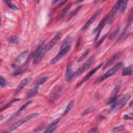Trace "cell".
<instances>
[{
	"label": "cell",
	"instance_id": "f546056e",
	"mask_svg": "<svg viewBox=\"0 0 133 133\" xmlns=\"http://www.w3.org/2000/svg\"><path fill=\"white\" fill-rule=\"evenodd\" d=\"M95 110V107H88L87 108V109H86L81 114V115L82 116H85V115L88 114V113H90L92 112H93Z\"/></svg>",
	"mask_w": 133,
	"mask_h": 133
},
{
	"label": "cell",
	"instance_id": "d4e9b609",
	"mask_svg": "<svg viewBox=\"0 0 133 133\" xmlns=\"http://www.w3.org/2000/svg\"><path fill=\"white\" fill-rule=\"evenodd\" d=\"M132 65H129L125 68L123 72H122V75L123 76H128V75H130L132 74Z\"/></svg>",
	"mask_w": 133,
	"mask_h": 133
},
{
	"label": "cell",
	"instance_id": "7a4b0ae2",
	"mask_svg": "<svg viewBox=\"0 0 133 133\" xmlns=\"http://www.w3.org/2000/svg\"><path fill=\"white\" fill-rule=\"evenodd\" d=\"M45 41L42 40L38 44L34 52L33 55V64H36L38 63L43 58L45 53L46 52L45 50L44 45Z\"/></svg>",
	"mask_w": 133,
	"mask_h": 133
},
{
	"label": "cell",
	"instance_id": "ba28073f",
	"mask_svg": "<svg viewBox=\"0 0 133 133\" xmlns=\"http://www.w3.org/2000/svg\"><path fill=\"white\" fill-rule=\"evenodd\" d=\"M61 35L60 33H57L55 36L50 40V41L46 45H45V50L46 52L50 50L60 40Z\"/></svg>",
	"mask_w": 133,
	"mask_h": 133
},
{
	"label": "cell",
	"instance_id": "7402d4cb",
	"mask_svg": "<svg viewBox=\"0 0 133 133\" xmlns=\"http://www.w3.org/2000/svg\"><path fill=\"white\" fill-rule=\"evenodd\" d=\"M128 1H121L120 5L119 6L118 8V11L121 14L124 13L127 8V4H128Z\"/></svg>",
	"mask_w": 133,
	"mask_h": 133
},
{
	"label": "cell",
	"instance_id": "4fadbf2b",
	"mask_svg": "<svg viewBox=\"0 0 133 133\" xmlns=\"http://www.w3.org/2000/svg\"><path fill=\"white\" fill-rule=\"evenodd\" d=\"M103 65V62H101L97 66H96L95 68H94V69L91 70V71H90L83 78V79L82 80V81L79 83V86L81 85L82 84H83L84 82H85L86 81H87V80H88L100 68H101L102 66Z\"/></svg>",
	"mask_w": 133,
	"mask_h": 133
},
{
	"label": "cell",
	"instance_id": "2e32d148",
	"mask_svg": "<svg viewBox=\"0 0 133 133\" xmlns=\"http://www.w3.org/2000/svg\"><path fill=\"white\" fill-rule=\"evenodd\" d=\"M73 76V73L72 71V63L70 62L68 63L66 71L65 73V80L66 82L70 81L71 79H72Z\"/></svg>",
	"mask_w": 133,
	"mask_h": 133
},
{
	"label": "cell",
	"instance_id": "8d00e7d4",
	"mask_svg": "<svg viewBox=\"0 0 133 133\" xmlns=\"http://www.w3.org/2000/svg\"><path fill=\"white\" fill-rule=\"evenodd\" d=\"M81 39H82V37L80 36L78 39H77V43H76V47H78L79 46V45H80V43H81Z\"/></svg>",
	"mask_w": 133,
	"mask_h": 133
},
{
	"label": "cell",
	"instance_id": "ab89813d",
	"mask_svg": "<svg viewBox=\"0 0 133 133\" xmlns=\"http://www.w3.org/2000/svg\"><path fill=\"white\" fill-rule=\"evenodd\" d=\"M132 105H133V103L132 101H131L129 104V107L131 108V109H132Z\"/></svg>",
	"mask_w": 133,
	"mask_h": 133
},
{
	"label": "cell",
	"instance_id": "484cf974",
	"mask_svg": "<svg viewBox=\"0 0 133 133\" xmlns=\"http://www.w3.org/2000/svg\"><path fill=\"white\" fill-rule=\"evenodd\" d=\"M5 3H6V4L8 6V7L9 8H10V9L15 10V11L19 10V8L18 7H17L14 4H13L11 1H5Z\"/></svg>",
	"mask_w": 133,
	"mask_h": 133
},
{
	"label": "cell",
	"instance_id": "f35d334b",
	"mask_svg": "<svg viewBox=\"0 0 133 133\" xmlns=\"http://www.w3.org/2000/svg\"><path fill=\"white\" fill-rule=\"evenodd\" d=\"M44 127V125L43 124H42V125H41L38 128H37V129H36V130H35V131H39V130H42V129H43Z\"/></svg>",
	"mask_w": 133,
	"mask_h": 133
},
{
	"label": "cell",
	"instance_id": "ac0fdd59",
	"mask_svg": "<svg viewBox=\"0 0 133 133\" xmlns=\"http://www.w3.org/2000/svg\"><path fill=\"white\" fill-rule=\"evenodd\" d=\"M60 121V118H57L55 120H54L52 122H51L48 126H47V128L45 129V130L44 131V132H46V133H50L53 132L55 129H56L57 127V125L58 123V122Z\"/></svg>",
	"mask_w": 133,
	"mask_h": 133
},
{
	"label": "cell",
	"instance_id": "30bf717a",
	"mask_svg": "<svg viewBox=\"0 0 133 133\" xmlns=\"http://www.w3.org/2000/svg\"><path fill=\"white\" fill-rule=\"evenodd\" d=\"M119 88H120V86L119 84H117L114 88L113 89L111 96L110 97V98L109 99V100H108L107 104H109V105H112L113 104H114L117 99L118 98V92L119 90Z\"/></svg>",
	"mask_w": 133,
	"mask_h": 133
},
{
	"label": "cell",
	"instance_id": "9c48e42d",
	"mask_svg": "<svg viewBox=\"0 0 133 133\" xmlns=\"http://www.w3.org/2000/svg\"><path fill=\"white\" fill-rule=\"evenodd\" d=\"M62 91V87L61 86L59 85V86H55L53 88L50 94V97L49 99L50 101L51 102H54L57 100L61 96Z\"/></svg>",
	"mask_w": 133,
	"mask_h": 133
},
{
	"label": "cell",
	"instance_id": "d6a6232c",
	"mask_svg": "<svg viewBox=\"0 0 133 133\" xmlns=\"http://www.w3.org/2000/svg\"><path fill=\"white\" fill-rule=\"evenodd\" d=\"M0 86L2 88H5L7 86V82L2 75L0 76Z\"/></svg>",
	"mask_w": 133,
	"mask_h": 133
},
{
	"label": "cell",
	"instance_id": "4316f807",
	"mask_svg": "<svg viewBox=\"0 0 133 133\" xmlns=\"http://www.w3.org/2000/svg\"><path fill=\"white\" fill-rule=\"evenodd\" d=\"M8 41L10 43L18 44L20 42V38L17 36H12L9 37Z\"/></svg>",
	"mask_w": 133,
	"mask_h": 133
},
{
	"label": "cell",
	"instance_id": "7c38bea8",
	"mask_svg": "<svg viewBox=\"0 0 133 133\" xmlns=\"http://www.w3.org/2000/svg\"><path fill=\"white\" fill-rule=\"evenodd\" d=\"M102 12V9H99L96 11V12L90 18V19L86 22V23L83 25L82 28V31H85L87 30L91 24H92L94 21L97 18V17L101 14Z\"/></svg>",
	"mask_w": 133,
	"mask_h": 133
},
{
	"label": "cell",
	"instance_id": "d6986e66",
	"mask_svg": "<svg viewBox=\"0 0 133 133\" xmlns=\"http://www.w3.org/2000/svg\"><path fill=\"white\" fill-rule=\"evenodd\" d=\"M39 89V86L35 85L32 88H31L26 94L25 98L26 99H29L31 98L34 96L38 92Z\"/></svg>",
	"mask_w": 133,
	"mask_h": 133
},
{
	"label": "cell",
	"instance_id": "74e56055",
	"mask_svg": "<svg viewBox=\"0 0 133 133\" xmlns=\"http://www.w3.org/2000/svg\"><path fill=\"white\" fill-rule=\"evenodd\" d=\"M98 131V128H94L90 129V130L89 131V132H91V133H95Z\"/></svg>",
	"mask_w": 133,
	"mask_h": 133
},
{
	"label": "cell",
	"instance_id": "1f68e13d",
	"mask_svg": "<svg viewBox=\"0 0 133 133\" xmlns=\"http://www.w3.org/2000/svg\"><path fill=\"white\" fill-rule=\"evenodd\" d=\"M119 30V26H117V27L113 30V31L111 33V34H110V35H109V39H113V38L116 36V35L117 34V33L118 32Z\"/></svg>",
	"mask_w": 133,
	"mask_h": 133
},
{
	"label": "cell",
	"instance_id": "f1b7e54d",
	"mask_svg": "<svg viewBox=\"0 0 133 133\" xmlns=\"http://www.w3.org/2000/svg\"><path fill=\"white\" fill-rule=\"evenodd\" d=\"M89 51H90V49H89V48L86 49L85 51L82 54V55L81 56V57L78 59L77 62H81L82 61H83V60L85 58V57L88 55V54H89Z\"/></svg>",
	"mask_w": 133,
	"mask_h": 133
},
{
	"label": "cell",
	"instance_id": "6da1fadb",
	"mask_svg": "<svg viewBox=\"0 0 133 133\" xmlns=\"http://www.w3.org/2000/svg\"><path fill=\"white\" fill-rule=\"evenodd\" d=\"M72 42V37L71 36H68L63 41L60 50L57 55L53 58L50 61V63L51 64L57 63L60 60L63 56H64L70 50L71 48V44Z\"/></svg>",
	"mask_w": 133,
	"mask_h": 133
},
{
	"label": "cell",
	"instance_id": "cb8c5ba5",
	"mask_svg": "<svg viewBox=\"0 0 133 133\" xmlns=\"http://www.w3.org/2000/svg\"><path fill=\"white\" fill-rule=\"evenodd\" d=\"M74 101H71L68 103V105H66V108H65V109L64 111V112H63V113L62 114V116H64L66 115L69 113V112L73 108V107L74 105Z\"/></svg>",
	"mask_w": 133,
	"mask_h": 133
},
{
	"label": "cell",
	"instance_id": "5b68a950",
	"mask_svg": "<svg viewBox=\"0 0 133 133\" xmlns=\"http://www.w3.org/2000/svg\"><path fill=\"white\" fill-rule=\"evenodd\" d=\"M95 57L94 56H92L91 57H90L81 67H80L74 73H73V76L72 78H76L77 76L81 75L83 73H84L93 63V62L95 61Z\"/></svg>",
	"mask_w": 133,
	"mask_h": 133
},
{
	"label": "cell",
	"instance_id": "ffe728a7",
	"mask_svg": "<svg viewBox=\"0 0 133 133\" xmlns=\"http://www.w3.org/2000/svg\"><path fill=\"white\" fill-rule=\"evenodd\" d=\"M120 56V53H117L115 55H114L107 62V63L104 64L103 67L102 68V69H105L110 65H111L116 60H117L119 57Z\"/></svg>",
	"mask_w": 133,
	"mask_h": 133
},
{
	"label": "cell",
	"instance_id": "8fae6325",
	"mask_svg": "<svg viewBox=\"0 0 133 133\" xmlns=\"http://www.w3.org/2000/svg\"><path fill=\"white\" fill-rule=\"evenodd\" d=\"M121 1H118L115 4V5L112 7L111 11L108 14V22L109 24H111L115 18V14L117 12V11L118 9L119 6L120 5Z\"/></svg>",
	"mask_w": 133,
	"mask_h": 133
},
{
	"label": "cell",
	"instance_id": "60d3db41",
	"mask_svg": "<svg viewBox=\"0 0 133 133\" xmlns=\"http://www.w3.org/2000/svg\"><path fill=\"white\" fill-rule=\"evenodd\" d=\"M2 118H3V116L1 115V119H0V120L1 121V120L2 119Z\"/></svg>",
	"mask_w": 133,
	"mask_h": 133
},
{
	"label": "cell",
	"instance_id": "8992f818",
	"mask_svg": "<svg viewBox=\"0 0 133 133\" xmlns=\"http://www.w3.org/2000/svg\"><path fill=\"white\" fill-rule=\"evenodd\" d=\"M130 95L127 94L124 96L123 97H122L121 99L118 100V101H116L114 104L111 105V111H117L122 108H123L124 106L126 105L127 102H128V100L130 98Z\"/></svg>",
	"mask_w": 133,
	"mask_h": 133
},
{
	"label": "cell",
	"instance_id": "e575fe53",
	"mask_svg": "<svg viewBox=\"0 0 133 133\" xmlns=\"http://www.w3.org/2000/svg\"><path fill=\"white\" fill-rule=\"evenodd\" d=\"M107 34H104L103 36H102V37L98 41L96 42V48H98L102 43V42H103V41L105 39V38L107 37Z\"/></svg>",
	"mask_w": 133,
	"mask_h": 133
},
{
	"label": "cell",
	"instance_id": "836d02e7",
	"mask_svg": "<svg viewBox=\"0 0 133 133\" xmlns=\"http://www.w3.org/2000/svg\"><path fill=\"white\" fill-rule=\"evenodd\" d=\"M125 129V127L124 125H121L118 126L117 127H114L112 129V131L113 132H118V131H121L123 130H124Z\"/></svg>",
	"mask_w": 133,
	"mask_h": 133
},
{
	"label": "cell",
	"instance_id": "44dd1931",
	"mask_svg": "<svg viewBox=\"0 0 133 133\" xmlns=\"http://www.w3.org/2000/svg\"><path fill=\"white\" fill-rule=\"evenodd\" d=\"M72 5H73V3H70L69 4H68L61 11V13H60V19H63L65 16H66V14L68 13V12L69 11L70 9L71 8V7L72 6Z\"/></svg>",
	"mask_w": 133,
	"mask_h": 133
},
{
	"label": "cell",
	"instance_id": "83f0119b",
	"mask_svg": "<svg viewBox=\"0 0 133 133\" xmlns=\"http://www.w3.org/2000/svg\"><path fill=\"white\" fill-rule=\"evenodd\" d=\"M82 7H83L82 5H79V6H78L75 9H74L73 11H72V12L70 13V16H69L68 20H70V19H71L78 12V11L82 8Z\"/></svg>",
	"mask_w": 133,
	"mask_h": 133
},
{
	"label": "cell",
	"instance_id": "52a82bcc",
	"mask_svg": "<svg viewBox=\"0 0 133 133\" xmlns=\"http://www.w3.org/2000/svg\"><path fill=\"white\" fill-rule=\"evenodd\" d=\"M108 14L105 16V17L101 20L100 22L99 23L98 26L94 30L93 32L96 33V35L95 38V42H96L98 39V37L100 36V34L102 31V29L105 26L106 23L108 22Z\"/></svg>",
	"mask_w": 133,
	"mask_h": 133
},
{
	"label": "cell",
	"instance_id": "4dcf8cb0",
	"mask_svg": "<svg viewBox=\"0 0 133 133\" xmlns=\"http://www.w3.org/2000/svg\"><path fill=\"white\" fill-rule=\"evenodd\" d=\"M48 77L47 76H43V77L39 78V79L36 82L35 85L39 86L40 85L43 84L48 79Z\"/></svg>",
	"mask_w": 133,
	"mask_h": 133
},
{
	"label": "cell",
	"instance_id": "b9f144b4",
	"mask_svg": "<svg viewBox=\"0 0 133 133\" xmlns=\"http://www.w3.org/2000/svg\"><path fill=\"white\" fill-rule=\"evenodd\" d=\"M35 2H36V3H38L39 2V1H35Z\"/></svg>",
	"mask_w": 133,
	"mask_h": 133
},
{
	"label": "cell",
	"instance_id": "5bb4252c",
	"mask_svg": "<svg viewBox=\"0 0 133 133\" xmlns=\"http://www.w3.org/2000/svg\"><path fill=\"white\" fill-rule=\"evenodd\" d=\"M30 57H31V56L27 59L25 63L23 65H22L20 68L17 69L16 70H15L12 73V75H13V76H17V75H19L23 73H24L28 68L29 63V61H30Z\"/></svg>",
	"mask_w": 133,
	"mask_h": 133
},
{
	"label": "cell",
	"instance_id": "e0dca14e",
	"mask_svg": "<svg viewBox=\"0 0 133 133\" xmlns=\"http://www.w3.org/2000/svg\"><path fill=\"white\" fill-rule=\"evenodd\" d=\"M32 78L30 77H25L24 78H23L19 83V84L18 85L17 88L15 90V94H18L20 90H21L24 86H25L29 82H30V81L31 80Z\"/></svg>",
	"mask_w": 133,
	"mask_h": 133
},
{
	"label": "cell",
	"instance_id": "603a6c76",
	"mask_svg": "<svg viewBox=\"0 0 133 133\" xmlns=\"http://www.w3.org/2000/svg\"><path fill=\"white\" fill-rule=\"evenodd\" d=\"M20 100V99H18V98L14 99H12V100H10L9 102H7V103H6L5 105H4L3 107H2L1 108V111H2L8 108L9 107H10L11 105H12L15 102H17V101H19Z\"/></svg>",
	"mask_w": 133,
	"mask_h": 133
},
{
	"label": "cell",
	"instance_id": "d590c367",
	"mask_svg": "<svg viewBox=\"0 0 133 133\" xmlns=\"http://www.w3.org/2000/svg\"><path fill=\"white\" fill-rule=\"evenodd\" d=\"M123 119H132V115L131 113H130V114H125L123 116Z\"/></svg>",
	"mask_w": 133,
	"mask_h": 133
},
{
	"label": "cell",
	"instance_id": "9a60e30c",
	"mask_svg": "<svg viewBox=\"0 0 133 133\" xmlns=\"http://www.w3.org/2000/svg\"><path fill=\"white\" fill-rule=\"evenodd\" d=\"M28 54H29L28 50H25L23 52H22L20 55L18 56L16 60H15V61L12 64V67L17 68L19 65V64L24 60V59L26 57Z\"/></svg>",
	"mask_w": 133,
	"mask_h": 133
},
{
	"label": "cell",
	"instance_id": "277c9868",
	"mask_svg": "<svg viewBox=\"0 0 133 133\" xmlns=\"http://www.w3.org/2000/svg\"><path fill=\"white\" fill-rule=\"evenodd\" d=\"M124 65V63L123 62H121L115 65L113 68L110 69L109 70H108L106 73H105L104 74H103L102 76H101L100 77H99L97 80V82L100 83L106 79L107 78L111 76L113 74H114L122 66H123Z\"/></svg>",
	"mask_w": 133,
	"mask_h": 133
},
{
	"label": "cell",
	"instance_id": "3957f363",
	"mask_svg": "<svg viewBox=\"0 0 133 133\" xmlns=\"http://www.w3.org/2000/svg\"><path fill=\"white\" fill-rule=\"evenodd\" d=\"M38 115V113H33L30 114L28 115H26L25 116L23 117L21 119H20L18 120V121L15 122L9 127V131H13V130L16 129L17 128L20 127L21 125H22L24 123L28 122V121H29L30 119H31L33 118L37 117Z\"/></svg>",
	"mask_w": 133,
	"mask_h": 133
}]
</instances>
